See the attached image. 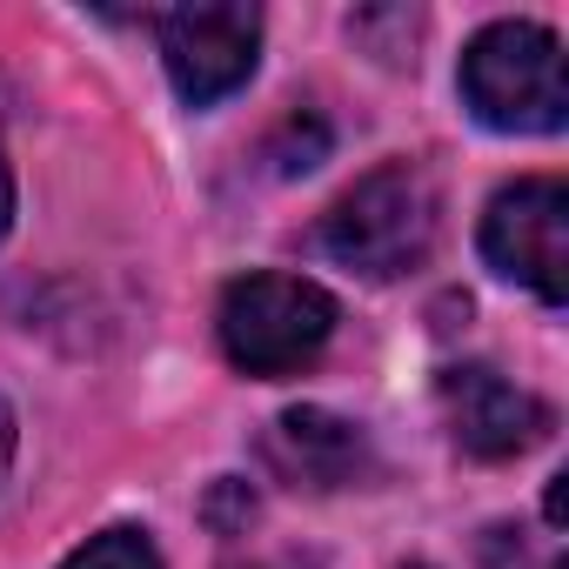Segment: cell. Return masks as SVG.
I'll use <instances>...</instances> for the list:
<instances>
[{
	"mask_svg": "<svg viewBox=\"0 0 569 569\" xmlns=\"http://www.w3.org/2000/svg\"><path fill=\"white\" fill-rule=\"evenodd\" d=\"M436 228H442L436 181L416 161H382L322 214V248L362 281H396L429 261Z\"/></svg>",
	"mask_w": 569,
	"mask_h": 569,
	"instance_id": "6da1fadb",
	"label": "cell"
},
{
	"mask_svg": "<svg viewBox=\"0 0 569 569\" xmlns=\"http://www.w3.org/2000/svg\"><path fill=\"white\" fill-rule=\"evenodd\" d=\"M462 108L496 134H562L569 121V81H562V41L536 21H496L462 48Z\"/></svg>",
	"mask_w": 569,
	"mask_h": 569,
	"instance_id": "7a4b0ae2",
	"label": "cell"
},
{
	"mask_svg": "<svg viewBox=\"0 0 569 569\" xmlns=\"http://www.w3.org/2000/svg\"><path fill=\"white\" fill-rule=\"evenodd\" d=\"M214 329H221V356L241 376L261 382L302 376L336 336V296L302 274H241L221 289Z\"/></svg>",
	"mask_w": 569,
	"mask_h": 569,
	"instance_id": "3957f363",
	"label": "cell"
},
{
	"mask_svg": "<svg viewBox=\"0 0 569 569\" xmlns=\"http://www.w3.org/2000/svg\"><path fill=\"white\" fill-rule=\"evenodd\" d=\"M482 261L549 309L569 302V188L556 174H522L482 208Z\"/></svg>",
	"mask_w": 569,
	"mask_h": 569,
	"instance_id": "277c9868",
	"label": "cell"
},
{
	"mask_svg": "<svg viewBox=\"0 0 569 569\" xmlns=\"http://www.w3.org/2000/svg\"><path fill=\"white\" fill-rule=\"evenodd\" d=\"M254 54H261V14L248 0H201V8L161 14V61L188 108L228 101L254 74Z\"/></svg>",
	"mask_w": 569,
	"mask_h": 569,
	"instance_id": "5b68a950",
	"label": "cell"
},
{
	"mask_svg": "<svg viewBox=\"0 0 569 569\" xmlns=\"http://www.w3.org/2000/svg\"><path fill=\"white\" fill-rule=\"evenodd\" d=\"M442 409H449V436L462 456L476 462H509L522 449H536L549 436V409L516 389L509 376H496L489 362H462L442 376Z\"/></svg>",
	"mask_w": 569,
	"mask_h": 569,
	"instance_id": "8992f818",
	"label": "cell"
},
{
	"mask_svg": "<svg viewBox=\"0 0 569 569\" xmlns=\"http://www.w3.org/2000/svg\"><path fill=\"white\" fill-rule=\"evenodd\" d=\"M268 456H274V469L289 476L296 489L302 482L309 489H342V482H356L369 469L362 429L342 422V416H329V409H289V416H274Z\"/></svg>",
	"mask_w": 569,
	"mask_h": 569,
	"instance_id": "52a82bcc",
	"label": "cell"
},
{
	"mask_svg": "<svg viewBox=\"0 0 569 569\" xmlns=\"http://www.w3.org/2000/svg\"><path fill=\"white\" fill-rule=\"evenodd\" d=\"M61 569H161V549L148 542V529H101Z\"/></svg>",
	"mask_w": 569,
	"mask_h": 569,
	"instance_id": "ba28073f",
	"label": "cell"
},
{
	"mask_svg": "<svg viewBox=\"0 0 569 569\" xmlns=\"http://www.w3.org/2000/svg\"><path fill=\"white\" fill-rule=\"evenodd\" d=\"M322 154H329V128H322L316 114H289V121H281V134L268 141L274 174H309Z\"/></svg>",
	"mask_w": 569,
	"mask_h": 569,
	"instance_id": "9c48e42d",
	"label": "cell"
},
{
	"mask_svg": "<svg viewBox=\"0 0 569 569\" xmlns=\"http://www.w3.org/2000/svg\"><path fill=\"white\" fill-rule=\"evenodd\" d=\"M489 569H522V542H516V529H489ZM542 569H562V562L549 556Z\"/></svg>",
	"mask_w": 569,
	"mask_h": 569,
	"instance_id": "30bf717a",
	"label": "cell"
},
{
	"mask_svg": "<svg viewBox=\"0 0 569 569\" xmlns=\"http://www.w3.org/2000/svg\"><path fill=\"white\" fill-rule=\"evenodd\" d=\"M8 469H14V409L0 402V482H8Z\"/></svg>",
	"mask_w": 569,
	"mask_h": 569,
	"instance_id": "8fae6325",
	"label": "cell"
},
{
	"mask_svg": "<svg viewBox=\"0 0 569 569\" xmlns=\"http://www.w3.org/2000/svg\"><path fill=\"white\" fill-rule=\"evenodd\" d=\"M14 228V174H8V161H0V234Z\"/></svg>",
	"mask_w": 569,
	"mask_h": 569,
	"instance_id": "7c38bea8",
	"label": "cell"
},
{
	"mask_svg": "<svg viewBox=\"0 0 569 569\" xmlns=\"http://www.w3.org/2000/svg\"><path fill=\"white\" fill-rule=\"evenodd\" d=\"M409 569H429V562H409Z\"/></svg>",
	"mask_w": 569,
	"mask_h": 569,
	"instance_id": "4fadbf2b",
	"label": "cell"
}]
</instances>
